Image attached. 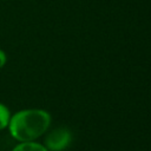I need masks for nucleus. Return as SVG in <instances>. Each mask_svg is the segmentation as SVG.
Masks as SVG:
<instances>
[{
  "mask_svg": "<svg viewBox=\"0 0 151 151\" xmlns=\"http://www.w3.org/2000/svg\"><path fill=\"white\" fill-rule=\"evenodd\" d=\"M6 63H7V54H6V52L4 50L0 48V70L5 67Z\"/></svg>",
  "mask_w": 151,
  "mask_h": 151,
  "instance_id": "obj_5",
  "label": "nucleus"
},
{
  "mask_svg": "<svg viewBox=\"0 0 151 151\" xmlns=\"http://www.w3.org/2000/svg\"><path fill=\"white\" fill-rule=\"evenodd\" d=\"M12 151H48L44 144L38 143L37 140L33 142H19Z\"/></svg>",
  "mask_w": 151,
  "mask_h": 151,
  "instance_id": "obj_3",
  "label": "nucleus"
},
{
  "mask_svg": "<svg viewBox=\"0 0 151 151\" xmlns=\"http://www.w3.org/2000/svg\"><path fill=\"white\" fill-rule=\"evenodd\" d=\"M11 116H12V113H11L9 109L5 104L0 103V131L8 127Z\"/></svg>",
  "mask_w": 151,
  "mask_h": 151,
  "instance_id": "obj_4",
  "label": "nucleus"
},
{
  "mask_svg": "<svg viewBox=\"0 0 151 151\" xmlns=\"http://www.w3.org/2000/svg\"><path fill=\"white\" fill-rule=\"evenodd\" d=\"M51 114L42 109H24L11 116L8 132L19 142H33L45 134L51 125Z\"/></svg>",
  "mask_w": 151,
  "mask_h": 151,
  "instance_id": "obj_1",
  "label": "nucleus"
},
{
  "mask_svg": "<svg viewBox=\"0 0 151 151\" xmlns=\"http://www.w3.org/2000/svg\"><path fill=\"white\" fill-rule=\"evenodd\" d=\"M71 142V132L65 127L52 130L45 138V147L48 151H61L68 146Z\"/></svg>",
  "mask_w": 151,
  "mask_h": 151,
  "instance_id": "obj_2",
  "label": "nucleus"
}]
</instances>
